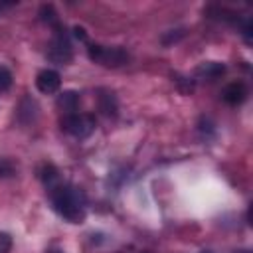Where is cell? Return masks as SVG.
Masks as SVG:
<instances>
[{"label": "cell", "mask_w": 253, "mask_h": 253, "mask_svg": "<svg viewBox=\"0 0 253 253\" xmlns=\"http://www.w3.org/2000/svg\"><path fill=\"white\" fill-rule=\"evenodd\" d=\"M49 198L53 210L71 223H81L85 219V198L83 194L67 184H55L49 188Z\"/></svg>", "instance_id": "cell-1"}, {"label": "cell", "mask_w": 253, "mask_h": 253, "mask_svg": "<svg viewBox=\"0 0 253 253\" xmlns=\"http://www.w3.org/2000/svg\"><path fill=\"white\" fill-rule=\"evenodd\" d=\"M87 53H89L91 61L101 63L105 67H121L128 61V53L119 45L117 47H105V45H99V43H91Z\"/></svg>", "instance_id": "cell-2"}, {"label": "cell", "mask_w": 253, "mask_h": 253, "mask_svg": "<svg viewBox=\"0 0 253 253\" xmlns=\"http://www.w3.org/2000/svg\"><path fill=\"white\" fill-rule=\"evenodd\" d=\"M61 128L75 138H85L95 130V119L91 115L69 113L61 119Z\"/></svg>", "instance_id": "cell-3"}, {"label": "cell", "mask_w": 253, "mask_h": 253, "mask_svg": "<svg viewBox=\"0 0 253 253\" xmlns=\"http://www.w3.org/2000/svg\"><path fill=\"white\" fill-rule=\"evenodd\" d=\"M47 57L55 63H69L71 61V43L67 40V34L65 30H61L59 26L55 28V36H53V42H51V47L47 51Z\"/></svg>", "instance_id": "cell-4"}, {"label": "cell", "mask_w": 253, "mask_h": 253, "mask_svg": "<svg viewBox=\"0 0 253 253\" xmlns=\"http://www.w3.org/2000/svg\"><path fill=\"white\" fill-rule=\"evenodd\" d=\"M36 87H38L42 93H45V95L57 93L59 87H61V77H59V73L53 71V69H43V71H40L38 77H36Z\"/></svg>", "instance_id": "cell-5"}, {"label": "cell", "mask_w": 253, "mask_h": 253, "mask_svg": "<svg viewBox=\"0 0 253 253\" xmlns=\"http://www.w3.org/2000/svg\"><path fill=\"white\" fill-rule=\"evenodd\" d=\"M247 95H249V89H247V85L243 81H231L221 91V99L227 105H233V107L235 105H241L247 99Z\"/></svg>", "instance_id": "cell-6"}, {"label": "cell", "mask_w": 253, "mask_h": 253, "mask_svg": "<svg viewBox=\"0 0 253 253\" xmlns=\"http://www.w3.org/2000/svg\"><path fill=\"white\" fill-rule=\"evenodd\" d=\"M225 71V65L223 63H217V61H206L202 63L198 69H196V75L202 77V79H217L219 75H223Z\"/></svg>", "instance_id": "cell-7"}, {"label": "cell", "mask_w": 253, "mask_h": 253, "mask_svg": "<svg viewBox=\"0 0 253 253\" xmlns=\"http://www.w3.org/2000/svg\"><path fill=\"white\" fill-rule=\"evenodd\" d=\"M79 105V93L75 91H63L59 97H57V107L59 109H65V113H73Z\"/></svg>", "instance_id": "cell-8"}, {"label": "cell", "mask_w": 253, "mask_h": 253, "mask_svg": "<svg viewBox=\"0 0 253 253\" xmlns=\"http://www.w3.org/2000/svg\"><path fill=\"white\" fill-rule=\"evenodd\" d=\"M99 107H101V111L105 113V115H117V99L113 97V93H101L99 95Z\"/></svg>", "instance_id": "cell-9"}, {"label": "cell", "mask_w": 253, "mask_h": 253, "mask_svg": "<svg viewBox=\"0 0 253 253\" xmlns=\"http://www.w3.org/2000/svg\"><path fill=\"white\" fill-rule=\"evenodd\" d=\"M40 16H42V20L43 22H47V24H51V26H59V20H57V12H55V8L51 6V4H43L42 8H40Z\"/></svg>", "instance_id": "cell-10"}, {"label": "cell", "mask_w": 253, "mask_h": 253, "mask_svg": "<svg viewBox=\"0 0 253 253\" xmlns=\"http://www.w3.org/2000/svg\"><path fill=\"white\" fill-rule=\"evenodd\" d=\"M57 178H59V174H57V168H55V166L47 164V166H43V168H42V180H43L49 188H51V186H55Z\"/></svg>", "instance_id": "cell-11"}, {"label": "cell", "mask_w": 253, "mask_h": 253, "mask_svg": "<svg viewBox=\"0 0 253 253\" xmlns=\"http://www.w3.org/2000/svg\"><path fill=\"white\" fill-rule=\"evenodd\" d=\"M10 85H12V73H10L6 67L0 65V91L8 89Z\"/></svg>", "instance_id": "cell-12"}, {"label": "cell", "mask_w": 253, "mask_h": 253, "mask_svg": "<svg viewBox=\"0 0 253 253\" xmlns=\"http://www.w3.org/2000/svg\"><path fill=\"white\" fill-rule=\"evenodd\" d=\"M10 249H12V237H10V233L0 231V253H10Z\"/></svg>", "instance_id": "cell-13"}, {"label": "cell", "mask_w": 253, "mask_h": 253, "mask_svg": "<svg viewBox=\"0 0 253 253\" xmlns=\"http://www.w3.org/2000/svg\"><path fill=\"white\" fill-rule=\"evenodd\" d=\"M12 172H14L12 162L6 158H0V176H12Z\"/></svg>", "instance_id": "cell-14"}, {"label": "cell", "mask_w": 253, "mask_h": 253, "mask_svg": "<svg viewBox=\"0 0 253 253\" xmlns=\"http://www.w3.org/2000/svg\"><path fill=\"white\" fill-rule=\"evenodd\" d=\"M73 36H75L79 42H87V32H85V28H81V26H75V28H73Z\"/></svg>", "instance_id": "cell-15"}, {"label": "cell", "mask_w": 253, "mask_h": 253, "mask_svg": "<svg viewBox=\"0 0 253 253\" xmlns=\"http://www.w3.org/2000/svg\"><path fill=\"white\" fill-rule=\"evenodd\" d=\"M202 253H210V251H202Z\"/></svg>", "instance_id": "cell-16"}]
</instances>
